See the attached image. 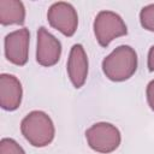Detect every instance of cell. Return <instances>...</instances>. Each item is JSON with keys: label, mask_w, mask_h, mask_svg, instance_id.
Masks as SVG:
<instances>
[{"label": "cell", "mask_w": 154, "mask_h": 154, "mask_svg": "<svg viewBox=\"0 0 154 154\" xmlns=\"http://www.w3.org/2000/svg\"><path fill=\"white\" fill-rule=\"evenodd\" d=\"M137 70V54L130 46L122 45L102 60L105 76L113 82H123L132 77Z\"/></svg>", "instance_id": "1"}, {"label": "cell", "mask_w": 154, "mask_h": 154, "mask_svg": "<svg viewBox=\"0 0 154 154\" xmlns=\"http://www.w3.org/2000/svg\"><path fill=\"white\" fill-rule=\"evenodd\" d=\"M20 131L31 146L38 148L48 146L55 135V128L51 117L42 111L28 113L20 123Z\"/></svg>", "instance_id": "2"}, {"label": "cell", "mask_w": 154, "mask_h": 154, "mask_svg": "<svg viewBox=\"0 0 154 154\" xmlns=\"http://www.w3.org/2000/svg\"><path fill=\"white\" fill-rule=\"evenodd\" d=\"M85 138L93 150L102 154L114 152L122 142V136L118 128L106 122L93 124L85 131Z\"/></svg>", "instance_id": "3"}, {"label": "cell", "mask_w": 154, "mask_h": 154, "mask_svg": "<svg viewBox=\"0 0 154 154\" xmlns=\"http://www.w3.org/2000/svg\"><path fill=\"white\" fill-rule=\"evenodd\" d=\"M94 34L102 47H107L114 38L128 34L123 18L113 11H100L94 20Z\"/></svg>", "instance_id": "4"}, {"label": "cell", "mask_w": 154, "mask_h": 154, "mask_svg": "<svg viewBox=\"0 0 154 154\" xmlns=\"http://www.w3.org/2000/svg\"><path fill=\"white\" fill-rule=\"evenodd\" d=\"M47 19L54 29L60 31L65 36H73L78 26V14L75 7L64 1L54 2L48 12Z\"/></svg>", "instance_id": "5"}, {"label": "cell", "mask_w": 154, "mask_h": 154, "mask_svg": "<svg viewBox=\"0 0 154 154\" xmlns=\"http://www.w3.org/2000/svg\"><path fill=\"white\" fill-rule=\"evenodd\" d=\"M29 42L30 32L26 28H22L7 34L4 41L6 59L18 66L25 65L29 57Z\"/></svg>", "instance_id": "6"}, {"label": "cell", "mask_w": 154, "mask_h": 154, "mask_svg": "<svg viewBox=\"0 0 154 154\" xmlns=\"http://www.w3.org/2000/svg\"><path fill=\"white\" fill-rule=\"evenodd\" d=\"M61 55V43L45 26L37 30L36 61L46 67L55 65Z\"/></svg>", "instance_id": "7"}, {"label": "cell", "mask_w": 154, "mask_h": 154, "mask_svg": "<svg viewBox=\"0 0 154 154\" xmlns=\"http://www.w3.org/2000/svg\"><path fill=\"white\" fill-rule=\"evenodd\" d=\"M67 75L75 88H81L88 77V57L82 45L76 43L70 51L66 65Z\"/></svg>", "instance_id": "8"}, {"label": "cell", "mask_w": 154, "mask_h": 154, "mask_svg": "<svg viewBox=\"0 0 154 154\" xmlns=\"http://www.w3.org/2000/svg\"><path fill=\"white\" fill-rule=\"evenodd\" d=\"M23 89L19 79L10 73L0 76V106L6 111H14L20 106Z\"/></svg>", "instance_id": "9"}, {"label": "cell", "mask_w": 154, "mask_h": 154, "mask_svg": "<svg viewBox=\"0 0 154 154\" xmlns=\"http://www.w3.org/2000/svg\"><path fill=\"white\" fill-rule=\"evenodd\" d=\"M25 20V7L18 0H0V23L2 25H22Z\"/></svg>", "instance_id": "10"}, {"label": "cell", "mask_w": 154, "mask_h": 154, "mask_svg": "<svg viewBox=\"0 0 154 154\" xmlns=\"http://www.w3.org/2000/svg\"><path fill=\"white\" fill-rule=\"evenodd\" d=\"M140 22L146 30L154 32V4L147 5L141 10Z\"/></svg>", "instance_id": "11"}, {"label": "cell", "mask_w": 154, "mask_h": 154, "mask_svg": "<svg viewBox=\"0 0 154 154\" xmlns=\"http://www.w3.org/2000/svg\"><path fill=\"white\" fill-rule=\"evenodd\" d=\"M0 154H25V152L14 140L2 138L0 141Z\"/></svg>", "instance_id": "12"}, {"label": "cell", "mask_w": 154, "mask_h": 154, "mask_svg": "<svg viewBox=\"0 0 154 154\" xmlns=\"http://www.w3.org/2000/svg\"><path fill=\"white\" fill-rule=\"evenodd\" d=\"M146 94H147V101H148V105H149L150 109L154 111V79L150 81V82L148 83Z\"/></svg>", "instance_id": "13"}, {"label": "cell", "mask_w": 154, "mask_h": 154, "mask_svg": "<svg viewBox=\"0 0 154 154\" xmlns=\"http://www.w3.org/2000/svg\"><path fill=\"white\" fill-rule=\"evenodd\" d=\"M147 65H148V70L149 71H154V46H152L149 52H148Z\"/></svg>", "instance_id": "14"}]
</instances>
